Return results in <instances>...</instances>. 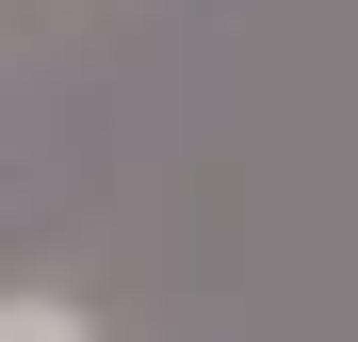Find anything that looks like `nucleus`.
Masks as SVG:
<instances>
[{
  "label": "nucleus",
  "mask_w": 358,
  "mask_h": 342,
  "mask_svg": "<svg viewBox=\"0 0 358 342\" xmlns=\"http://www.w3.org/2000/svg\"><path fill=\"white\" fill-rule=\"evenodd\" d=\"M0 342H98V310H66V294H0Z\"/></svg>",
  "instance_id": "f257e3e1"
}]
</instances>
